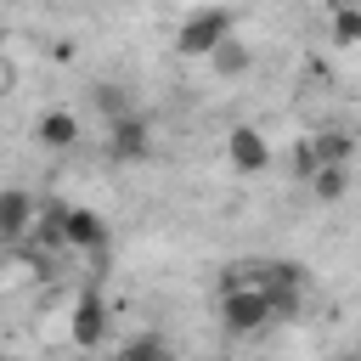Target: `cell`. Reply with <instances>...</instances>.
Wrapping results in <instances>:
<instances>
[{
    "instance_id": "cell-1",
    "label": "cell",
    "mask_w": 361,
    "mask_h": 361,
    "mask_svg": "<svg viewBox=\"0 0 361 361\" xmlns=\"http://www.w3.org/2000/svg\"><path fill=\"white\" fill-rule=\"evenodd\" d=\"M226 39H231V11L226 6H203V11L180 17V28H175V51L180 56H214Z\"/></svg>"
},
{
    "instance_id": "cell-2",
    "label": "cell",
    "mask_w": 361,
    "mask_h": 361,
    "mask_svg": "<svg viewBox=\"0 0 361 361\" xmlns=\"http://www.w3.org/2000/svg\"><path fill=\"white\" fill-rule=\"evenodd\" d=\"M271 322H276V316H271L265 288H231V293H220V327H226V333L248 338V333H259V327H271Z\"/></svg>"
},
{
    "instance_id": "cell-3",
    "label": "cell",
    "mask_w": 361,
    "mask_h": 361,
    "mask_svg": "<svg viewBox=\"0 0 361 361\" xmlns=\"http://www.w3.org/2000/svg\"><path fill=\"white\" fill-rule=\"evenodd\" d=\"M226 164L237 175H265L271 169V141L254 130V124H231L226 130Z\"/></svg>"
},
{
    "instance_id": "cell-4",
    "label": "cell",
    "mask_w": 361,
    "mask_h": 361,
    "mask_svg": "<svg viewBox=\"0 0 361 361\" xmlns=\"http://www.w3.org/2000/svg\"><path fill=\"white\" fill-rule=\"evenodd\" d=\"M39 220V197L23 186H0V243H23Z\"/></svg>"
},
{
    "instance_id": "cell-5",
    "label": "cell",
    "mask_w": 361,
    "mask_h": 361,
    "mask_svg": "<svg viewBox=\"0 0 361 361\" xmlns=\"http://www.w3.org/2000/svg\"><path fill=\"white\" fill-rule=\"evenodd\" d=\"M68 338H73L79 350H96V344L107 338V299H102V293H79V305H73V316H68Z\"/></svg>"
},
{
    "instance_id": "cell-6",
    "label": "cell",
    "mask_w": 361,
    "mask_h": 361,
    "mask_svg": "<svg viewBox=\"0 0 361 361\" xmlns=\"http://www.w3.org/2000/svg\"><path fill=\"white\" fill-rule=\"evenodd\" d=\"M107 152H113L118 164H135V158H147V152H152V130H147V118H141V113H130V118L107 124Z\"/></svg>"
},
{
    "instance_id": "cell-7",
    "label": "cell",
    "mask_w": 361,
    "mask_h": 361,
    "mask_svg": "<svg viewBox=\"0 0 361 361\" xmlns=\"http://www.w3.org/2000/svg\"><path fill=\"white\" fill-rule=\"evenodd\" d=\"M68 248L102 254V248H107V220H102L96 209H68Z\"/></svg>"
},
{
    "instance_id": "cell-8",
    "label": "cell",
    "mask_w": 361,
    "mask_h": 361,
    "mask_svg": "<svg viewBox=\"0 0 361 361\" xmlns=\"http://www.w3.org/2000/svg\"><path fill=\"white\" fill-rule=\"evenodd\" d=\"M34 141H39V147H51V152H68V147L79 141V118H73V113H62V107H51V113H39V118H34Z\"/></svg>"
},
{
    "instance_id": "cell-9",
    "label": "cell",
    "mask_w": 361,
    "mask_h": 361,
    "mask_svg": "<svg viewBox=\"0 0 361 361\" xmlns=\"http://www.w3.org/2000/svg\"><path fill=\"white\" fill-rule=\"evenodd\" d=\"M39 248H68V203H39V220H34V231H28Z\"/></svg>"
},
{
    "instance_id": "cell-10",
    "label": "cell",
    "mask_w": 361,
    "mask_h": 361,
    "mask_svg": "<svg viewBox=\"0 0 361 361\" xmlns=\"http://www.w3.org/2000/svg\"><path fill=\"white\" fill-rule=\"evenodd\" d=\"M310 152H316V169H327V164H350V152H355V141H350V130H316L310 135Z\"/></svg>"
},
{
    "instance_id": "cell-11",
    "label": "cell",
    "mask_w": 361,
    "mask_h": 361,
    "mask_svg": "<svg viewBox=\"0 0 361 361\" xmlns=\"http://www.w3.org/2000/svg\"><path fill=\"white\" fill-rule=\"evenodd\" d=\"M209 68H214L220 79H243V73L254 68V51H248V45H243V39L231 34V39H226V45H220V51L209 56Z\"/></svg>"
},
{
    "instance_id": "cell-12",
    "label": "cell",
    "mask_w": 361,
    "mask_h": 361,
    "mask_svg": "<svg viewBox=\"0 0 361 361\" xmlns=\"http://www.w3.org/2000/svg\"><path fill=\"white\" fill-rule=\"evenodd\" d=\"M333 45L361 51V6L355 0H333Z\"/></svg>"
},
{
    "instance_id": "cell-13",
    "label": "cell",
    "mask_w": 361,
    "mask_h": 361,
    "mask_svg": "<svg viewBox=\"0 0 361 361\" xmlns=\"http://www.w3.org/2000/svg\"><path fill=\"white\" fill-rule=\"evenodd\" d=\"M90 102H96V113H102L107 124H118V118H130V113H135V102H130V90H124V85H96V90H90Z\"/></svg>"
},
{
    "instance_id": "cell-14",
    "label": "cell",
    "mask_w": 361,
    "mask_h": 361,
    "mask_svg": "<svg viewBox=\"0 0 361 361\" xmlns=\"http://www.w3.org/2000/svg\"><path fill=\"white\" fill-rule=\"evenodd\" d=\"M113 361H175V350H169L158 333H135V338H130Z\"/></svg>"
},
{
    "instance_id": "cell-15",
    "label": "cell",
    "mask_w": 361,
    "mask_h": 361,
    "mask_svg": "<svg viewBox=\"0 0 361 361\" xmlns=\"http://www.w3.org/2000/svg\"><path fill=\"white\" fill-rule=\"evenodd\" d=\"M310 192H316L322 203H338V197L350 192V175H344V164H327V169H316V175H310Z\"/></svg>"
},
{
    "instance_id": "cell-16",
    "label": "cell",
    "mask_w": 361,
    "mask_h": 361,
    "mask_svg": "<svg viewBox=\"0 0 361 361\" xmlns=\"http://www.w3.org/2000/svg\"><path fill=\"white\" fill-rule=\"evenodd\" d=\"M355 90H361V79H355Z\"/></svg>"
}]
</instances>
